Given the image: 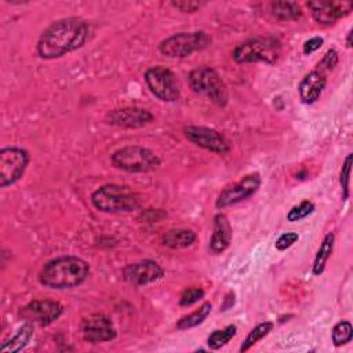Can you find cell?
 Masks as SVG:
<instances>
[{"label": "cell", "instance_id": "cell-1", "mask_svg": "<svg viewBox=\"0 0 353 353\" xmlns=\"http://www.w3.org/2000/svg\"><path fill=\"white\" fill-rule=\"evenodd\" d=\"M90 34L88 23L77 17L62 18L43 30L37 40V54L44 59L63 57L84 46Z\"/></svg>", "mask_w": 353, "mask_h": 353}, {"label": "cell", "instance_id": "cell-2", "mask_svg": "<svg viewBox=\"0 0 353 353\" xmlns=\"http://www.w3.org/2000/svg\"><path fill=\"white\" fill-rule=\"evenodd\" d=\"M90 274V265L74 255L58 256L47 263L40 270L39 280L43 285L54 290H65L80 285Z\"/></svg>", "mask_w": 353, "mask_h": 353}, {"label": "cell", "instance_id": "cell-3", "mask_svg": "<svg viewBox=\"0 0 353 353\" xmlns=\"http://www.w3.org/2000/svg\"><path fill=\"white\" fill-rule=\"evenodd\" d=\"M92 205L102 212L120 214L132 212L139 208V196L128 186L108 183L98 188L91 194Z\"/></svg>", "mask_w": 353, "mask_h": 353}, {"label": "cell", "instance_id": "cell-4", "mask_svg": "<svg viewBox=\"0 0 353 353\" xmlns=\"http://www.w3.org/2000/svg\"><path fill=\"white\" fill-rule=\"evenodd\" d=\"M281 52V44L276 37H252L236 46L233 59L236 63L265 62L273 65Z\"/></svg>", "mask_w": 353, "mask_h": 353}, {"label": "cell", "instance_id": "cell-5", "mask_svg": "<svg viewBox=\"0 0 353 353\" xmlns=\"http://www.w3.org/2000/svg\"><path fill=\"white\" fill-rule=\"evenodd\" d=\"M110 160L116 168L131 174L152 172L160 167V159L153 150L137 145L117 149Z\"/></svg>", "mask_w": 353, "mask_h": 353}, {"label": "cell", "instance_id": "cell-6", "mask_svg": "<svg viewBox=\"0 0 353 353\" xmlns=\"http://www.w3.org/2000/svg\"><path fill=\"white\" fill-rule=\"evenodd\" d=\"M190 88L210 98L215 105L223 108L228 103V90L218 72L210 66H200L190 70L188 76Z\"/></svg>", "mask_w": 353, "mask_h": 353}, {"label": "cell", "instance_id": "cell-7", "mask_svg": "<svg viewBox=\"0 0 353 353\" xmlns=\"http://www.w3.org/2000/svg\"><path fill=\"white\" fill-rule=\"evenodd\" d=\"M210 43L211 37L203 30L181 32L160 41L159 51L170 58H185L207 48Z\"/></svg>", "mask_w": 353, "mask_h": 353}, {"label": "cell", "instance_id": "cell-8", "mask_svg": "<svg viewBox=\"0 0 353 353\" xmlns=\"http://www.w3.org/2000/svg\"><path fill=\"white\" fill-rule=\"evenodd\" d=\"M29 164L28 150L18 146H7L0 150V186L8 188L17 183Z\"/></svg>", "mask_w": 353, "mask_h": 353}, {"label": "cell", "instance_id": "cell-9", "mask_svg": "<svg viewBox=\"0 0 353 353\" xmlns=\"http://www.w3.org/2000/svg\"><path fill=\"white\" fill-rule=\"evenodd\" d=\"M145 81L149 91L163 102H174L181 95L175 74L167 68H149L145 73Z\"/></svg>", "mask_w": 353, "mask_h": 353}, {"label": "cell", "instance_id": "cell-10", "mask_svg": "<svg viewBox=\"0 0 353 353\" xmlns=\"http://www.w3.org/2000/svg\"><path fill=\"white\" fill-rule=\"evenodd\" d=\"M183 134L192 143L205 150L218 154H226L230 152L229 141L225 138L223 134L214 128L203 125H186L183 128Z\"/></svg>", "mask_w": 353, "mask_h": 353}, {"label": "cell", "instance_id": "cell-11", "mask_svg": "<svg viewBox=\"0 0 353 353\" xmlns=\"http://www.w3.org/2000/svg\"><path fill=\"white\" fill-rule=\"evenodd\" d=\"M261 186V176L258 172L254 174H248L245 176H243L240 181H237L236 183L225 188L218 199L215 205L218 208H226L230 205H234L237 203H241L247 199H250L251 196H254L258 189Z\"/></svg>", "mask_w": 353, "mask_h": 353}, {"label": "cell", "instance_id": "cell-12", "mask_svg": "<svg viewBox=\"0 0 353 353\" xmlns=\"http://www.w3.org/2000/svg\"><path fill=\"white\" fill-rule=\"evenodd\" d=\"M63 312V307L59 302L52 299H34L21 307L19 316L26 321L37 324L40 327H47L54 323Z\"/></svg>", "mask_w": 353, "mask_h": 353}, {"label": "cell", "instance_id": "cell-13", "mask_svg": "<svg viewBox=\"0 0 353 353\" xmlns=\"http://www.w3.org/2000/svg\"><path fill=\"white\" fill-rule=\"evenodd\" d=\"M81 335L90 343L109 342L116 338L117 332L110 319L102 313L87 316L81 323Z\"/></svg>", "mask_w": 353, "mask_h": 353}, {"label": "cell", "instance_id": "cell-14", "mask_svg": "<svg viewBox=\"0 0 353 353\" xmlns=\"http://www.w3.org/2000/svg\"><path fill=\"white\" fill-rule=\"evenodd\" d=\"M153 120L154 117L149 110L138 106L119 108L110 110L105 117L108 124L123 128H141L150 124Z\"/></svg>", "mask_w": 353, "mask_h": 353}, {"label": "cell", "instance_id": "cell-15", "mask_svg": "<svg viewBox=\"0 0 353 353\" xmlns=\"http://www.w3.org/2000/svg\"><path fill=\"white\" fill-rule=\"evenodd\" d=\"M163 276H164L163 268L157 262L150 259L130 263L123 269L124 280L137 287L152 284L160 280Z\"/></svg>", "mask_w": 353, "mask_h": 353}, {"label": "cell", "instance_id": "cell-16", "mask_svg": "<svg viewBox=\"0 0 353 353\" xmlns=\"http://www.w3.org/2000/svg\"><path fill=\"white\" fill-rule=\"evenodd\" d=\"M307 8L313 19L321 25L335 23L339 18L350 14L353 10L352 1H307Z\"/></svg>", "mask_w": 353, "mask_h": 353}, {"label": "cell", "instance_id": "cell-17", "mask_svg": "<svg viewBox=\"0 0 353 353\" xmlns=\"http://www.w3.org/2000/svg\"><path fill=\"white\" fill-rule=\"evenodd\" d=\"M327 84V77L323 72L319 69L309 72L305 74V77L301 80L298 85V92L299 98L305 105H312L314 103L319 97L321 95L323 90L325 88Z\"/></svg>", "mask_w": 353, "mask_h": 353}, {"label": "cell", "instance_id": "cell-18", "mask_svg": "<svg viewBox=\"0 0 353 353\" xmlns=\"http://www.w3.org/2000/svg\"><path fill=\"white\" fill-rule=\"evenodd\" d=\"M232 241V226L229 219L223 214H216L214 216V228L210 239V251L215 255L223 252Z\"/></svg>", "mask_w": 353, "mask_h": 353}, {"label": "cell", "instance_id": "cell-19", "mask_svg": "<svg viewBox=\"0 0 353 353\" xmlns=\"http://www.w3.org/2000/svg\"><path fill=\"white\" fill-rule=\"evenodd\" d=\"M197 236L193 230L190 229H171L163 236V244L168 248L172 250H179V248H186L190 247L196 241Z\"/></svg>", "mask_w": 353, "mask_h": 353}, {"label": "cell", "instance_id": "cell-20", "mask_svg": "<svg viewBox=\"0 0 353 353\" xmlns=\"http://www.w3.org/2000/svg\"><path fill=\"white\" fill-rule=\"evenodd\" d=\"M32 336H33V323L26 321L25 324H22V327L17 331V334L12 338L6 341L0 346V352L1 353H6V352H19V350H22L29 343Z\"/></svg>", "mask_w": 353, "mask_h": 353}, {"label": "cell", "instance_id": "cell-21", "mask_svg": "<svg viewBox=\"0 0 353 353\" xmlns=\"http://www.w3.org/2000/svg\"><path fill=\"white\" fill-rule=\"evenodd\" d=\"M334 243H335V236L334 233H328L325 234V237L323 239L319 250H317V254L314 256V262H313V268H312V272L314 276H320L324 269H325V265L332 254V250H334Z\"/></svg>", "mask_w": 353, "mask_h": 353}, {"label": "cell", "instance_id": "cell-22", "mask_svg": "<svg viewBox=\"0 0 353 353\" xmlns=\"http://www.w3.org/2000/svg\"><path fill=\"white\" fill-rule=\"evenodd\" d=\"M270 12L279 21H295L301 18V6L295 1H273L270 3Z\"/></svg>", "mask_w": 353, "mask_h": 353}, {"label": "cell", "instance_id": "cell-23", "mask_svg": "<svg viewBox=\"0 0 353 353\" xmlns=\"http://www.w3.org/2000/svg\"><path fill=\"white\" fill-rule=\"evenodd\" d=\"M211 312V303L210 302H204L199 309H196L194 312L181 317L176 323V328L178 330H189L193 327L200 325L210 314Z\"/></svg>", "mask_w": 353, "mask_h": 353}, {"label": "cell", "instance_id": "cell-24", "mask_svg": "<svg viewBox=\"0 0 353 353\" xmlns=\"http://www.w3.org/2000/svg\"><path fill=\"white\" fill-rule=\"evenodd\" d=\"M272 330H273V323H272V321L259 323L258 325H255V327L248 332V335H247L245 339L243 341V343H241V346H240L239 350H240L241 353L250 350L256 342H259L262 338H265Z\"/></svg>", "mask_w": 353, "mask_h": 353}, {"label": "cell", "instance_id": "cell-25", "mask_svg": "<svg viewBox=\"0 0 353 353\" xmlns=\"http://www.w3.org/2000/svg\"><path fill=\"white\" fill-rule=\"evenodd\" d=\"M237 332V327L234 324H230L222 330L212 331L207 338V345L212 350H218L222 346H225Z\"/></svg>", "mask_w": 353, "mask_h": 353}, {"label": "cell", "instance_id": "cell-26", "mask_svg": "<svg viewBox=\"0 0 353 353\" xmlns=\"http://www.w3.org/2000/svg\"><path fill=\"white\" fill-rule=\"evenodd\" d=\"M352 336H353V327L349 321L341 320L339 323H336L334 325V328H332V342L336 347L350 342Z\"/></svg>", "mask_w": 353, "mask_h": 353}, {"label": "cell", "instance_id": "cell-27", "mask_svg": "<svg viewBox=\"0 0 353 353\" xmlns=\"http://www.w3.org/2000/svg\"><path fill=\"white\" fill-rule=\"evenodd\" d=\"M314 211V204L309 200H303L302 203H299L298 205H294L288 214H287V221L290 222H296L301 221L303 218H306L307 215H310Z\"/></svg>", "mask_w": 353, "mask_h": 353}, {"label": "cell", "instance_id": "cell-28", "mask_svg": "<svg viewBox=\"0 0 353 353\" xmlns=\"http://www.w3.org/2000/svg\"><path fill=\"white\" fill-rule=\"evenodd\" d=\"M350 168H352V154H347L339 174V183L342 186V197L346 200L349 197V182H350Z\"/></svg>", "mask_w": 353, "mask_h": 353}, {"label": "cell", "instance_id": "cell-29", "mask_svg": "<svg viewBox=\"0 0 353 353\" xmlns=\"http://www.w3.org/2000/svg\"><path fill=\"white\" fill-rule=\"evenodd\" d=\"M204 298V290L200 287H190L185 290L179 298L181 306H192Z\"/></svg>", "mask_w": 353, "mask_h": 353}, {"label": "cell", "instance_id": "cell-30", "mask_svg": "<svg viewBox=\"0 0 353 353\" xmlns=\"http://www.w3.org/2000/svg\"><path fill=\"white\" fill-rule=\"evenodd\" d=\"M298 239H299V236H298V233H295V232L283 233V234H280L279 239L276 240L274 247H276V250H279V251H285L287 248H290L291 245H294V244L298 241Z\"/></svg>", "mask_w": 353, "mask_h": 353}, {"label": "cell", "instance_id": "cell-31", "mask_svg": "<svg viewBox=\"0 0 353 353\" xmlns=\"http://www.w3.org/2000/svg\"><path fill=\"white\" fill-rule=\"evenodd\" d=\"M338 63V52L334 48H330L325 55L323 57V59L319 62V68L320 72H323L324 69L327 70H332Z\"/></svg>", "mask_w": 353, "mask_h": 353}, {"label": "cell", "instance_id": "cell-32", "mask_svg": "<svg viewBox=\"0 0 353 353\" xmlns=\"http://www.w3.org/2000/svg\"><path fill=\"white\" fill-rule=\"evenodd\" d=\"M203 3L200 1H190V0H178V1H171V6L178 8L182 12H194L201 7Z\"/></svg>", "mask_w": 353, "mask_h": 353}, {"label": "cell", "instance_id": "cell-33", "mask_svg": "<svg viewBox=\"0 0 353 353\" xmlns=\"http://www.w3.org/2000/svg\"><path fill=\"white\" fill-rule=\"evenodd\" d=\"M323 43H324V39H323V37H320V36L312 37V39H309V40H306V41L303 43L302 51H303L305 55H310L312 52L317 51V50L323 46Z\"/></svg>", "mask_w": 353, "mask_h": 353}, {"label": "cell", "instance_id": "cell-34", "mask_svg": "<svg viewBox=\"0 0 353 353\" xmlns=\"http://www.w3.org/2000/svg\"><path fill=\"white\" fill-rule=\"evenodd\" d=\"M346 46H347V47H352V30H349V33H347V37H346Z\"/></svg>", "mask_w": 353, "mask_h": 353}]
</instances>
